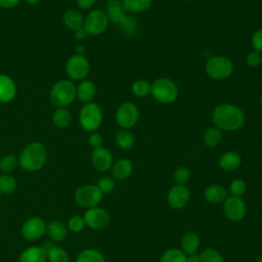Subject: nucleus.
I'll return each instance as SVG.
<instances>
[{
    "mask_svg": "<svg viewBox=\"0 0 262 262\" xmlns=\"http://www.w3.org/2000/svg\"><path fill=\"white\" fill-rule=\"evenodd\" d=\"M189 177L190 173L186 167H179L174 171L173 178L178 185H184L189 180Z\"/></svg>",
    "mask_w": 262,
    "mask_h": 262,
    "instance_id": "4c0bfd02",
    "label": "nucleus"
},
{
    "mask_svg": "<svg viewBox=\"0 0 262 262\" xmlns=\"http://www.w3.org/2000/svg\"><path fill=\"white\" fill-rule=\"evenodd\" d=\"M200 256L202 262H224L222 255L213 249L204 250Z\"/></svg>",
    "mask_w": 262,
    "mask_h": 262,
    "instance_id": "c9c22d12",
    "label": "nucleus"
},
{
    "mask_svg": "<svg viewBox=\"0 0 262 262\" xmlns=\"http://www.w3.org/2000/svg\"><path fill=\"white\" fill-rule=\"evenodd\" d=\"M52 122L56 128L64 129L72 122V114L67 107H56L52 115Z\"/></svg>",
    "mask_w": 262,
    "mask_h": 262,
    "instance_id": "393cba45",
    "label": "nucleus"
},
{
    "mask_svg": "<svg viewBox=\"0 0 262 262\" xmlns=\"http://www.w3.org/2000/svg\"><path fill=\"white\" fill-rule=\"evenodd\" d=\"M105 8V14L108 18V21L121 25L127 18V15L125 13L126 10L121 0H108Z\"/></svg>",
    "mask_w": 262,
    "mask_h": 262,
    "instance_id": "f3484780",
    "label": "nucleus"
},
{
    "mask_svg": "<svg viewBox=\"0 0 262 262\" xmlns=\"http://www.w3.org/2000/svg\"><path fill=\"white\" fill-rule=\"evenodd\" d=\"M49 98L55 107H67L76 99V86L71 80H59L51 87Z\"/></svg>",
    "mask_w": 262,
    "mask_h": 262,
    "instance_id": "7ed1b4c3",
    "label": "nucleus"
},
{
    "mask_svg": "<svg viewBox=\"0 0 262 262\" xmlns=\"http://www.w3.org/2000/svg\"><path fill=\"white\" fill-rule=\"evenodd\" d=\"M76 262H105V259L99 251L86 249L79 253Z\"/></svg>",
    "mask_w": 262,
    "mask_h": 262,
    "instance_id": "c85d7f7f",
    "label": "nucleus"
},
{
    "mask_svg": "<svg viewBox=\"0 0 262 262\" xmlns=\"http://www.w3.org/2000/svg\"><path fill=\"white\" fill-rule=\"evenodd\" d=\"M242 163L241 156L235 151H227L219 159V166L225 171H233L239 167Z\"/></svg>",
    "mask_w": 262,
    "mask_h": 262,
    "instance_id": "b1692460",
    "label": "nucleus"
},
{
    "mask_svg": "<svg viewBox=\"0 0 262 262\" xmlns=\"http://www.w3.org/2000/svg\"><path fill=\"white\" fill-rule=\"evenodd\" d=\"M187 262H202L201 261V256L198 255V254H190L188 257H187Z\"/></svg>",
    "mask_w": 262,
    "mask_h": 262,
    "instance_id": "de8ad7c7",
    "label": "nucleus"
},
{
    "mask_svg": "<svg viewBox=\"0 0 262 262\" xmlns=\"http://www.w3.org/2000/svg\"><path fill=\"white\" fill-rule=\"evenodd\" d=\"M102 141H103V139H102L101 135L98 134V133H92L88 138V143L93 149L101 147L102 146Z\"/></svg>",
    "mask_w": 262,
    "mask_h": 262,
    "instance_id": "37998d69",
    "label": "nucleus"
},
{
    "mask_svg": "<svg viewBox=\"0 0 262 262\" xmlns=\"http://www.w3.org/2000/svg\"><path fill=\"white\" fill-rule=\"evenodd\" d=\"M108 23L105 11H102L101 9H93L84 18V28L89 35L97 36L107 29Z\"/></svg>",
    "mask_w": 262,
    "mask_h": 262,
    "instance_id": "1a4fd4ad",
    "label": "nucleus"
},
{
    "mask_svg": "<svg viewBox=\"0 0 262 262\" xmlns=\"http://www.w3.org/2000/svg\"><path fill=\"white\" fill-rule=\"evenodd\" d=\"M112 175L115 179L124 180L128 178L133 170V165L128 159H120L112 165Z\"/></svg>",
    "mask_w": 262,
    "mask_h": 262,
    "instance_id": "aec40b11",
    "label": "nucleus"
},
{
    "mask_svg": "<svg viewBox=\"0 0 262 262\" xmlns=\"http://www.w3.org/2000/svg\"><path fill=\"white\" fill-rule=\"evenodd\" d=\"M125 10L131 12H142L147 10L152 0H121Z\"/></svg>",
    "mask_w": 262,
    "mask_h": 262,
    "instance_id": "cd10ccee",
    "label": "nucleus"
},
{
    "mask_svg": "<svg viewBox=\"0 0 262 262\" xmlns=\"http://www.w3.org/2000/svg\"><path fill=\"white\" fill-rule=\"evenodd\" d=\"M102 192L94 184H86L77 188L75 192V201L76 203L83 208H93L97 207V205L102 200Z\"/></svg>",
    "mask_w": 262,
    "mask_h": 262,
    "instance_id": "0eeeda50",
    "label": "nucleus"
},
{
    "mask_svg": "<svg viewBox=\"0 0 262 262\" xmlns=\"http://www.w3.org/2000/svg\"><path fill=\"white\" fill-rule=\"evenodd\" d=\"M26 3L28 4H31V5H35V4H38L41 0H24Z\"/></svg>",
    "mask_w": 262,
    "mask_h": 262,
    "instance_id": "8fccbe9b",
    "label": "nucleus"
},
{
    "mask_svg": "<svg viewBox=\"0 0 262 262\" xmlns=\"http://www.w3.org/2000/svg\"><path fill=\"white\" fill-rule=\"evenodd\" d=\"M16 85L14 80L5 74H0V102L7 103L14 99Z\"/></svg>",
    "mask_w": 262,
    "mask_h": 262,
    "instance_id": "dca6fc26",
    "label": "nucleus"
},
{
    "mask_svg": "<svg viewBox=\"0 0 262 262\" xmlns=\"http://www.w3.org/2000/svg\"><path fill=\"white\" fill-rule=\"evenodd\" d=\"M90 72V62L84 55L74 54L66 63V73L71 80H84Z\"/></svg>",
    "mask_w": 262,
    "mask_h": 262,
    "instance_id": "6e6552de",
    "label": "nucleus"
},
{
    "mask_svg": "<svg viewBox=\"0 0 262 262\" xmlns=\"http://www.w3.org/2000/svg\"><path fill=\"white\" fill-rule=\"evenodd\" d=\"M74 33H75L76 39H77V40H80V41L85 40V39L88 37V35H89V34L87 33V31L85 30L84 27L81 28V29H79V30H77V31H75Z\"/></svg>",
    "mask_w": 262,
    "mask_h": 262,
    "instance_id": "49530a36",
    "label": "nucleus"
},
{
    "mask_svg": "<svg viewBox=\"0 0 262 262\" xmlns=\"http://www.w3.org/2000/svg\"><path fill=\"white\" fill-rule=\"evenodd\" d=\"M80 126L88 132H93L99 128L102 122V111L95 102L84 103L78 115Z\"/></svg>",
    "mask_w": 262,
    "mask_h": 262,
    "instance_id": "20e7f679",
    "label": "nucleus"
},
{
    "mask_svg": "<svg viewBox=\"0 0 262 262\" xmlns=\"http://www.w3.org/2000/svg\"><path fill=\"white\" fill-rule=\"evenodd\" d=\"M189 189L184 185H174L168 192V203L173 209H182L189 201Z\"/></svg>",
    "mask_w": 262,
    "mask_h": 262,
    "instance_id": "4468645a",
    "label": "nucleus"
},
{
    "mask_svg": "<svg viewBox=\"0 0 262 262\" xmlns=\"http://www.w3.org/2000/svg\"><path fill=\"white\" fill-rule=\"evenodd\" d=\"M151 85L145 80H137L132 84V92L139 97H145L150 94Z\"/></svg>",
    "mask_w": 262,
    "mask_h": 262,
    "instance_id": "f704fd0d",
    "label": "nucleus"
},
{
    "mask_svg": "<svg viewBox=\"0 0 262 262\" xmlns=\"http://www.w3.org/2000/svg\"><path fill=\"white\" fill-rule=\"evenodd\" d=\"M115 140L116 143L119 147H121L122 149H129L133 146L134 144V136L131 132H129L128 130H120L116 133L115 136Z\"/></svg>",
    "mask_w": 262,
    "mask_h": 262,
    "instance_id": "7c9ffc66",
    "label": "nucleus"
},
{
    "mask_svg": "<svg viewBox=\"0 0 262 262\" xmlns=\"http://www.w3.org/2000/svg\"><path fill=\"white\" fill-rule=\"evenodd\" d=\"M83 219L85 225H87L91 229H101L108 224L110 215L104 209L100 207H93L89 208L84 213Z\"/></svg>",
    "mask_w": 262,
    "mask_h": 262,
    "instance_id": "f8f14e48",
    "label": "nucleus"
},
{
    "mask_svg": "<svg viewBox=\"0 0 262 262\" xmlns=\"http://www.w3.org/2000/svg\"><path fill=\"white\" fill-rule=\"evenodd\" d=\"M97 187L100 189L102 193H110L114 190L115 188V182L112 178L110 177H101L97 181Z\"/></svg>",
    "mask_w": 262,
    "mask_h": 262,
    "instance_id": "58836bf2",
    "label": "nucleus"
},
{
    "mask_svg": "<svg viewBox=\"0 0 262 262\" xmlns=\"http://www.w3.org/2000/svg\"><path fill=\"white\" fill-rule=\"evenodd\" d=\"M75 51H76V54L84 55V53L86 52V48H85L83 45H79V46H77V47H76Z\"/></svg>",
    "mask_w": 262,
    "mask_h": 262,
    "instance_id": "09e8293b",
    "label": "nucleus"
},
{
    "mask_svg": "<svg viewBox=\"0 0 262 262\" xmlns=\"http://www.w3.org/2000/svg\"><path fill=\"white\" fill-rule=\"evenodd\" d=\"M16 186V180L12 175L8 173H3L0 175V193L10 194L15 191Z\"/></svg>",
    "mask_w": 262,
    "mask_h": 262,
    "instance_id": "c756f323",
    "label": "nucleus"
},
{
    "mask_svg": "<svg viewBox=\"0 0 262 262\" xmlns=\"http://www.w3.org/2000/svg\"><path fill=\"white\" fill-rule=\"evenodd\" d=\"M95 93V84L90 80H82L76 87V98L83 103L91 102Z\"/></svg>",
    "mask_w": 262,
    "mask_h": 262,
    "instance_id": "a211bd4d",
    "label": "nucleus"
},
{
    "mask_svg": "<svg viewBox=\"0 0 262 262\" xmlns=\"http://www.w3.org/2000/svg\"><path fill=\"white\" fill-rule=\"evenodd\" d=\"M67 225L59 220H51L46 227V232L48 236L54 242H62L68 235Z\"/></svg>",
    "mask_w": 262,
    "mask_h": 262,
    "instance_id": "412c9836",
    "label": "nucleus"
},
{
    "mask_svg": "<svg viewBox=\"0 0 262 262\" xmlns=\"http://www.w3.org/2000/svg\"><path fill=\"white\" fill-rule=\"evenodd\" d=\"M213 123L215 127L225 131H235L243 127L245 115L243 111L230 103H222L213 112Z\"/></svg>",
    "mask_w": 262,
    "mask_h": 262,
    "instance_id": "f257e3e1",
    "label": "nucleus"
},
{
    "mask_svg": "<svg viewBox=\"0 0 262 262\" xmlns=\"http://www.w3.org/2000/svg\"><path fill=\"white\" fill-rule=\"evenodd\" d=\"M18 262H47L46 250L44 247H29L20 253Z\"/></svg>",
    "mask_w": 262,
    "mask_h": 262,
    "instance_id": "6ab92c4d",
    "label": "nucleus"
},
{
    "mask_svg": "<svg viewBox=\"0 0 262 262\" xmlns=\"http://www.w3.org/2000/svg\"><path fill=\"white\" fill-rule=\"evenodd\" d=\"M257 262H262V256H260V257L257 259Z\"/></svg>",
    "mask_w": 262,
    "mask_h": 262,
    "instance_id": "3c124183",
    "label": "nucleus"
},
{
    "mask_svg": "<svg viewBox=\"0 0 262 262\" xmlns=\"http://www.w3.org/2000/svg\"><path fill=\"white\" fill-rule=\"evenodd\" d=\"M252 45L254 49L262 53V28L258 29L252 36Z\"/></svg>",
    "mask_w": 262,
    "mask_h": 262,
    "instance_id": "79ce46f5",
    "label": "nucleus"
},
{
    "mask_svg": "<svg viewBox=\"0 0 262 262\" xmlns=\"http://www.w3.org/2000/svg\"><path fill=\"white\" fill-rule=\"evenodd\" d=\"M229 189L233 196L239 198L242 194H244V192L246 190V183L242 179H235L230 183Z\"/></svg>",
    "mask_w": 262,
    "mask_h": 262,
    "instance_id": "ea45409f",
    "label": "nucleus"
},
{
    "mask_svg": "<svg viewBox=\"0 0 262 262\" xmlns=\"http://www.w3.org/2000/svg\"><path fill=\"white\" fill-rule=\"evenodd\" d=\"M45 250L48 262H70V256L64 249L50 245V247L45 248Z\"/></svg>",
    "mask_w": 262,
    "mask_h": 262,
    "instance_id": "a878e982",
    "label": "nucleus"
},
{
    "mask_svg": "<svg viewBox=\"0 0 262 262\" xmlns=\"http://www.w3.org/2000/svg\"><path fill=\"white\" fill-rule=\"evenodd\" d=\"M91 163L98 171H106L113 165V156L105 147L94 148L91 154Z\"/></svg>",
    "mask_w": 262,
    "mask_h": 262,
    "instance_id": "2eb2a0df",
    "label": "nucleus"
},
{
    "mask_svg": "<svg viewBox=\"0 0 262 262\" xmlns=\"http://www.w3.org/2000/svg\"><path fill=\"white\" fill-rule=\"evenodd\" d=\"M139 119V112L137 106L130 101L123 102L116 112V121L117 123L125 128L129 129L133 127Z\"/></svg>",
    "mask_w": 262,
    "mask_h": 262,
    "instance_id": "9d476101",
    "label": "nucleus"
},
{
    "mask_svg": "<svg viewBox=\"0 0 262 262\" xmlns=\"http://www.w3.org/2000/svg\"><path fill=\"white\" fill-rule=\"evenodd\" d=\"M181 247L184 253L194 254L200 247V237L194 232H187L182 236Z\"/></svg>",
    "mask_w": 262,
    "mask_h": 262,
    "instance_id": "bb28decb",
    "label": "nucleus"
},
{
    "mask_svg": "<svg viewBox=\"0 0 262 262\" xmlns=\"http://www.w3.org/2000/svg\"><path fill=\"white\" fill-rule=\"evenodd\" d=\"M63 25L71 31H77L84 27V16L77 9H69L62 15Z\"/></svg>",
    "mask_w": 262,
    "mask_h": 262,
    "instance_id": "4be33fe9",
    "label": "nucleus"
},
{
    "mask_svg": "<svg viewBox=\"0 0 262 262\" xmlns=\"http://www.w3.org/2000/svg\"><path fill=\"white\" fill-rule=\"evenodd\" d=\"M150 93L159 102L171 103L177 98L178 88L172 80L168 78H160L152 83Z\"/></svg>",
    "mask_w": 262,
    "mask_h": 262,
    "instance_id": "39448f33",
    "label": "nucleus"
},
{
    "mask_svg": "<svg viewBox=\"0 0 262 262\" xmlns=\"http://www.w3.org/2000/svg\"><path fill=\"white\" fill-rule=\"evenodd\" d=\"M18 165V158L12 154H8L3 156L0 159V170L3 173L12 172Z\"/></svg>",
    "mask_w": 262,
    "mask_h": 262,
    "instance_id": "72a5a7b5",
    "label": "nucleus"
},
{
    "mask_svg": "<svg viewBox=\"0 0 262 262\" xmlns=\"http://www.w3.org/2000/svg\"><path fill=\"white\" fill-rule=\"evenodd\" d=\"M67 227L70 231L73 232H80L84 229L85 227V222L83 217L79 216V215H74L72 216L69 220H68V224Z\"/></svg>",
    "mask_w": 262,
    "mask_h": 262,
    "instance_id": "e433bc0d",
    "label": "nucleus"
},
{
    "mask_svg": "<svg viewBox=\"0 0 262 262\" xmlns=\"http://www.w3.org/2000/svg\"><path fill=\"white\" fill-rule=\"evenodd\" d=\"M222 138V132L219 128L217 127H210L209 129L206 130L204 134V143L209 146V147H214L219 144Z\"/></svg>",
    "mask_w": 262,
    "mask_h": 262,
    "instance_id": "2f4dec72",
    "label": "nucleus"
},
{
    "mask_svg": "<svg viewBox=\"0 0 262 262\" xmlns=\"http://www.w3.org/2000/svg\"><path fill=\"white\" fill-rule=\"evenodd\" d=\"M47 157L46 146L40 141H33L21 149L18 156V165L27 172H35L44 167Z\"/></svg>",
    "mask_w": 262,
    "mask_h": 262,
    "instance_id": "f03ea898",
    "label": "nucleus"
},
{
    "mask_svg": "<svg viewBox=\"0 0 262 262\" xmlns=\"http://www.w3.org/2000/svg\"><path fill=\"white\" fill-rule=\"evenodd\" d=\"M47 224L40 217H31L24 222L20 228L21 235L24 238L30 242L39 239L46 232Z\"/></svg>",
    "mask_w": 262,
    "mask_h": 262,
    "instance_id": "9b49d317",
    "label": "nucleus"
},
{
    "mask_svg": "<svg viewBox=\"0 0 262 262\" xmlns=\"http://www.w3.org/2000/svg\"><path fill=\"white\" fill-rule=\"evenodd\" d=\"M97 0H76L77 5L81 9H90L92 8Z\"/></svg>",
    "mask_w": 262,
    "mask_h": 262,
    "instance_id": "c03bdc74",
    "label": "nucleus"
},
{
    "mask_svg": "<svg viewBox=\"0 0 262 262\" xmlns=\"http://www.w3.org/2000/svg\"><path fill=\"white\" fill-rule=\"evenodd\" d=\"M204 196L207 202L211 204L221 203L227 198L226 189L219 184H213L208 186L204 191Z\"/></svg>",
    "mask_w": 262,
    "mask_h": 262,
    "instance_id": "5701e85b",
    "label": "nucleus"
},
{
    "mask_svg": "<svg viewBox=\"0 0 262 262\" xmlns=\"http://www.w3.org/2000/svg\"><path fill=\"white\" fill-rule=\"evenodd\" d=\"M223 212L231 221H239L246 215V206L238 196H228L223 204Z\"/></svg>",
    "mask_w": 262,
    "mask_h": 262,
    "instance_id": "ddd939ff",
    "label": "nucleus"
},
{
    "mask_svg": "<svg viewBox=\"0 0 262 262\" xmlns=\"http://www.w3.org/2000/svg\"><path fill=\"white\" fill-rule=\"evenodd\" d=\"M206 72L214 80H223L232 74L233 63L225 56H213L206 62Z\"/></svg>",
    "mask_w": 262,
    "mask_h": 262,
    "instance_id": "423d86ee",
    "label": "nucleus"
},
{
    "mask_svg": "<svg viewBox=\"0 0 262 262\" xmlns=\"http://www.w3.org/2000/svg\"><path fill=\"white\" fill-rule=\"evenodd\" d=\"M260 104H261V107H262V97H261V99H260Z\"/></svg>",
    "mask_w": 262,
    "mask_h": 262,
    "instance_id": "603ef678",
    "label": "nucleus"
},
{
    "mask_svg": "<svg viewBox=\"0 0 262 262\" xmlns=\"http://www.w3.org/2000/svg\"><path fill=\"white\" fill-rule=\"evenodd\" d=\"M19 1L20 0H0V7L5 9L14 8L15 6L18 5Z\"/></svg>",
    "mask_w": 262,
    "mask_h": 262,
    "instance_id": "a18cd8bd",
    "label": "nucleus"
},
{
    "mask_svg": "<svg viewBox=\"0 0 262 262\" xmlns=\"http://www.w3.org/2000/svg\"><path fill=\"white\" fill-rule=\"evenodd\" d=\"M160 262H187V256L179 249H170L162 255Z\"/></svg>",
    "mask_w": 262,
    "mask_h": 262,
    "instance_id": "473e14b6",
    "label": "nucleus"
},
{
    "mask_svg": "<svg viewBox=\"0 0 262 262\" xmlns=\"http://www.w3.org/2000/svg\"><path fill=\"white\" fill-rule=\"evenodd\" d=\"M246 61H247V64L252 68L258 67L262 61V54L256 50H253L248 53L246 57Z\"/></svg>",
    "mask_w": 262,
    "mask_h": 262,
    "instance_id": "a19ab883",
    "label": "nucleus"
}]
</instances>
